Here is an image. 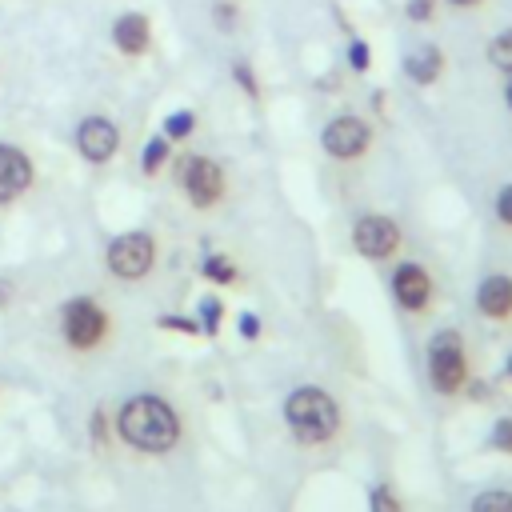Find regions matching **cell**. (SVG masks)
Returning <instances> with one entry per match:
<instances>
[{"label":"cell","mask_w":512,"mask_h":512,"mask_svg":"<svg viewBox=\"0 0 512 512\" xmlns=\"http://www.w3.org/2000/svg\"><path fill=\"white\" fill-rule=\"evenodd\" d=\"M116 424H120V436L140 452H168L180 436V420L160 396H132L120 408Z\"/></svg>","instance_id":"1"},{"label":"cell","mask_w":512,"mask_h":512,"mask_svg":"<svg viewBox=\"0 0 512 512\" xmlns=\"http://www.w3.org/2000/svg\"><path fill=\"white\" fill-rule=\"evenodd\" d=\"M284 420H288V428H292V436L300 444H320V440H328L336 432L340 412L320 388H296L288 396V404H284Z\"/></svg>","instance_id":"2"},{"label":"cell","mask_w":512,"mask_h":512,"mask_svg":"<svg viewBox=\"0 0 512 512\" xmlns=\"http://www.w3.org/2000/svg\"><path fill=\"white\" fill-rule=\"evenodd\" d=\"M176 184L184 188L188 204L200 208V212L216 208V204L224 200V188H228V184H224V168H220L212 156H200V152L180 156V164H176Z\"/></svg>","instance_id":"3"},{"label":"cell","mask_w":512,"mask_h":512,"mask_svg":"<svg viewBox=\"0 0 512 512\" xmlns=\"http://www.w3.org/2000/svg\"><path fill=\"white\" fill-rule=\"evenodd\" d=\"M104 264H108V272L120 276V280H140V276H148L152 264H156V240H152V232L132 228V232L112 236L108 248H104Z\"/></svg>","instance_id":"4"},{"label":"cell","mask_w":512,"mask_h":512,"mask_svg":"<svg viewBox=\"0 0 512 512\" xmlns=\"http://www.w3.org/2000/svg\"><path fill=\"white\" fill-rule=\"evenodd\" d=\"M372 124L356 112H340L332 116L324 128H320V148L332 156V160H360L368 148H372Z\"/></svg>","instance_id":"5"},{"label":"cell","mask_w":512,"mask_h":512,"mask_svg":"<svg viewBox=\"0 0 512 512\" xmlns=\"http://www.w3.org/2000/svg\"><path fill=\"white\" fill-rule=\"evenodd\" d=\"M352 248L364 256V260H388L396 256L400 248V224L384 212H368L352 224Z\"/></svg>","instance_id":"6"},{"label":"cell","mask_w":512,"mask_h":512,"mask_svg":"<svg viewBox=\"0 0 512 512\" xmlns=\"http://www.w3.org/2000/svg\"><path fill=\"white\" fill-rule=\"evenodd\" d=\"M60 324H64V340H68L72 348H92V344L104 336L108 316H104V308H100L96 300L76 296V300H68V304H64Z\"/></svg>","instance_id":"7"},{"label":"cell","mask_w":512,"mask_h":512,"mask_svg":"<svg viewBox=\"0 0 512 512\" xmlns=\"http://www.w3.org/2000/svg\"><path fill=\"white\" fill-rule=\"evenodd\" d=\"M108 40H112V48H116L124 60H144V56L152 52V20H148V12L124 8V12L112 20Z\"/></svg>","instance_id":"8"},{"label":"cell","mask_w":512,"mask_h":512,"mask_svg":"<svg viewBox=\"0 0 512 512\" xmlns=\"http://www.w3.org/2000/svg\"><path fill=\"white\" fill-rule=\"evenodd\" d=\"M76 152L88 164H108L120 152V124L108 116H84L76 124Z\"/></svg>","instance_id":"9"},{"label":"cell","mask_w":512,"mask_h":512,"mask_svg":"<svg viewBox=\"0 0 512 512\" xmlns=\"http://www.w3.org/2000/svg\"><path fill=\"white\" fill-rule=\"evenodd\" d=\"M428 372L440 392H456L464 384V348H460L456 332H440L428 344Z\"/></svg>","instance_id":"10"},{"label":"cell","mask_w":512,"mask_h":512,"mask_svg":"<svg viewBox=\"0 0 512 512\" xmlns=\"http://www.w3.org/2000/svg\"><path fill=\"white\" fill-rule=\"evenodd\" d=\"M36 180V168H32V156L16 144H4L0 140V208L20 200Z\"/></svg>","instance_id":"11"},{"label":"cell","mask_w":512,"mask_h":512,"mask_svg":"<svg viewBox=\"0 0 512 512\" xmlns=\"http://www.w3.org/2000/svg\"><path fill=\"white\" fill-rule=\"evenodd\" d=\"M444 68H448V56H444V48L432 44V40H424V44H416V48L404 52V76H408L416 88L440 84V80H444Z\"/></svg>","instance_id":"12"},{"label":"cell","mask_w":512,"mask_h":512,"mask_svg":"<svg viewBox=\"0 0 512 512\" xmlns=\"http://www.w3.org/2000/svg\"><path fill=\"white\" fill-rule=\"evenodd\" d=\"M392 296L400 300V308L420 312V308H428V300H432V276H428L420 264L404 260V264L392 272Z\"/></svg>","instance_id":"13"},{"label":"cell","mask_w":512,"mask_h":512,"mask_svg":"<svg viewBox=\"0 0 512 512\" xmlns=\"http://www.w3.org/2000/svg\"><path fill=\"white\" fill-rule=\"evenodd\" d=\"M476 308L492 320H504L512 316V276H484L480 288H476Z\"/></svg>","instance_id":"14"},{"label":"cell","mask_w":512,"mask_h":512,"mask_svg":"<svg viewBox=\"0 0 512 512\" xmlns=\"http://www.w3.org/2000/svg\"><path fill=\"white\" fill-rule=\"evenodd\" d=\"M168 156H172V140H168L164 132L148 136V144H144V152H140V172H144V176H156V172L168 164Z\"/></svg>","instance_id":"15"},{"label":"cell","mask_w":512,"mask_h":512,"mask_svg":"<svg viewBox=\"0 0 512 512\" xmlns=\"http://www.w3.org/2000/svg\"><path fill=\"white\" fill-rule=\"evenodd\" d=\"M484 60H488V64H492L500 76H512V28H500V32L488 40Z\"/></svg>","instance_id":"16"},{"label":"cell","mask_w":512,"mask_h":512,"mask_svg":"<svg viewBox=\"0 0 512 512\" xmlns=\"http://www.w3.org/2000/svg\"><path fill=\"white\" fill-rule=\"evenodd\" d=\"M192 132H196V112H192V108H176V112L164 116V136H168L172 144L188 140Z\"/></svg>","instance_id":"17"},{"label":"cell","mask_w":512,"mask_h":512,"mask_svg":"<svg viewBox=\"0 0 512 512\" xmlns=\"http://www.w3.org/2000/svg\"><path fill=\"white\" fill-rule=\"evenodd\" d=\"M440 16V0H404V20L416 24V28H428L436 24Z\"/></svg>","instance_id":"18"},{"label":"cell","mask_w":512,"mask_h":512,"mask_svg":"<svg viewBox=\"0 0 512 512\" xmlns=\"http://www.w3.org/2000/svg\"><path fill=\"white\" fill-rule=\"evenodd\" d=\"M232 80H236V88L248 96V100H260L264 92H260V80H256V68L248 64V60H232Z\"/></svg>","instance_id":"19"},{"label":"cell","mask_w":512,"mask_h":512,"mask_svg":"<svg viewBox=\"0 0 512 512\" xmlns=\"http://www.w3.org/2000/svg\"><path fill=\"white\" fill-rule=\"evenodd\" d=\"M204 276L212 280V284H232L240 272H236V264H232V256H220V252H212L208 260H204Z\"/></svg>","instance_id":"20"},{"label":"cell","mask_w":512,"mask_h":512,"mask_svg":"<svg viewBox=\"0 0 512 512\" xmlns=\"http://www.w3.org/2000/svg\"><path fill=\"white\" fill-rule=\"evenodd\" d=\"M472 512H512V492L504 488H488L472 500Z\"/></svg>","instance_id":"21"},{"label":"cell","mask_w":512,"mask_h":512,"mask_svg":"<svg viewBox=\"0 0 512 512\" xmlns=\"http://www.w3.org/2000/svg\"><path fill=\"white\" fill-rule=\"evenodd\" d=\"M344 64H348L352 72H368V68H372V48H368V40L352 36L348 48H344Z\"/></svg>","instance_id":"22"},{"label":"cell","mask_w":512,"mask_h":512,"mask_svg":"<svg viewBox=\"0 0 512 512\" xmlns=\"http://www.w3.org/2000/svg\"><path fill=\"white\" fill-rule=\"evenodd\" d=\"M220 316H224L220 296H204V300H200V328H204V332H216V328H220Z\"/></svg>","instance_id":"23"},{"label":"cell","mask_w":512,"mask_h":512,"mask_svg":"<svg viewBox=\"0 0 512 512\" xmlns=\"http://www.w3.org/2000/svg\"><path fill=\"white\" fill-rule=\"evenodd\" d=\"M212 24H216L220 32H232V28L240 24V8H236V0H220V4L212 8Z\"/></svg>","instance_id":"24"},{"label":"cell","mask_w":512,"mask_h":512,"mask_svg":"<svg viewBox=\"0 0 512 512\" xmlns=\"http://www.w3.org/2000/svg\"><path fill=\"white\" fill-rule=\"evenodd\" d=\"M492 444H496L500 452H512V416H500V420L492 424Z\"/></svg>","instance_id":"25"},{"label":"cell","mask_w":512,"mask_h":512,"mask_svg":"<svg viewBox=\"0 0 512 512\" xmlns=\"http://www.w3.org/2000/svg\"><path fill=\"white\" fill-rule=\"evenodd\" d=\"M496 220H500L504 228H512V184H504V188L496 192Z\"/></svg>","instance_id":"26"},{"label":"cell","mask_w":512,"mask_h":512,"mask_svg":"<svg viewBox=\"0 0 512 512\" xmlns=\"http://www.w3.org/2000/svg\"><path fill=\"white\" fill-rule=\"evenodd\" d=\"M372 512H400V504H396V496H392L388 484H380V488L372 492Z\"/></svg>","instance_id":"27"},{"label":"cell","mask_w":512,"mask_h":512,"mask_svg":"<svg viewBox=\"0 0 512 512\" xmlns=\"http://www.w3.org/2000/svg\"><path fill=\"white\" fill-rule=\"evenodd\" d=\"M160 328H180V332H196V324H192V320H184V316H160Z\"/></svg>","instance_id":"28"},{"label":"cell","mask_w":512,"mask_h":512,"mask_svg":"<svg viewBox=\"0 0 512 512\" xmlns=\"http://www.w3.org/2000/svg\"><path fill=\"white\" fill-rule=\"evenodd\" d=\"M240 336H248V340H252V336H260V320H256L252 312H244V316H240Z\"/></svg>","instance_id":"29"},{"label":"cell","mask_w":512,"mask_h":512,"mask_svg":"<svg viewBox=\"0 0 512 512\" xmlns=\"http://www.w3.org/2000/svg\"><path fill=\"white\" fill-rule=\"evenodd\" d=\"M440 4H448V8H464V12H468V8H480L484 0H440Z\"/></svg>","instance_id":"30"},{"label":"cell","mask_w":512,"mask_h":512,"mask_svg":"<svg viewBox=\"0 0 512 512\" xmlns=\"http://www.w3.org/2000/svg\"><path fill=\"white\" fill-rule=\"evenodd\" d=\"M8 296H12V280L0 276V304H8Z\"/></svg>","instance_id":"31"},{"label":"cell","mask_w":512,"mask_h":512,"mask_svg":"<svg viewBox=\"0 0 512 512\" xmlns=\"http://www.w3.org/2000/svg\"><path fill=\"white\" fill-rule=\"evenodd\" d=\"M500 88H504V104H508V112H512V76H504Z\"/></svg>","instance_id":"32"},{"label":"cell","mask_w":512,"mask_h":512,"mask_svg":"<svg viewBox=\"0 0 512 512\" xmlns=\"http://www.w3.org/2000/svg\"><path fill=\"white\" fill-rule=\"evenodd\" d=\"M508 376H512V356H508Z\"/></svg>","instance_id":"33"}]
</instances>
